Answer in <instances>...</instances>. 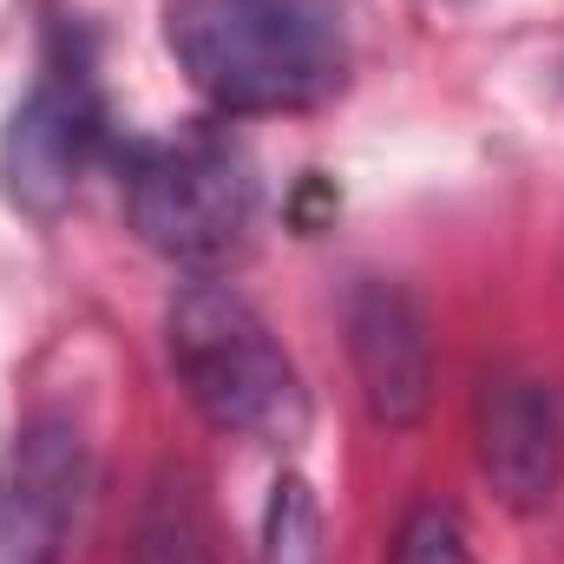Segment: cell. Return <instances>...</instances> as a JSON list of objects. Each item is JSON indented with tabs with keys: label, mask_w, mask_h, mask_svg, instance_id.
Returning <instances> with one entry per match:
<instances>
[{
	"label": "cell",
	"mask_w": 564,
	"mask_h": 564,
	"mask_svg": "<svg viewBox=\"0 0 564 564\" xmlns=\"http://www.w3.org/2000/svg\"><path fill=\"white\" fill-rule=\"evenodd\" d=\"M164 46L224 119L308 112L348 86L335 0H164Z\"/></svg>",
	"instance_id": "cell-1"
},
{
	"label": "cell",
	"mask_w": 564,
	"mask_h": 564,
	"mask_svg": "<svg viewBox=\"0 0 564 564\" xmlns=\"http://www.w3.org/2000/svg\"><path fill=\"white\" fill-rule=\"evenodd\" d=\"M164 355L191 408L217 433L250 446H302L308 440V388L282 355L270 322L217 276H191L164 308Z\"/></svg>",
	"instance_id": "cell-2"
},
{
	"label": "cell",
	"mask_w": 564,
	"mask_h": 564,
	"mask_svg": "<svg viewBox=\"0 0 564 564\" xmlns=\"http://www.w3.org/2000/svg\"><path fill=\"white\" fill-rule=\"evenodd\" d=\"M112 119L93 79V53L79 40V26H53L40 79L26 86V99L7 112L0 132V191L20 217L53 224L79 184L93 177V164H112Z\"/></svg>",
	"instance_id": "cell-4"
},
{
	"label": "cell",
	"mask_w": 564,
	"mask_h": 564,
	"mask_svg": "<svg viewBox=\"0 0 564 564\" xmlns=\"http://www.w3.org/2000/svg\"><path fill=\"white\" fill-rule=\"evenodd\" d=\"M348 361L368 414L394 433L426 421L433 408V335L421 302L401 282H361L348 295Z\"/></svg>",
	"instance_id": "cell-7"
},
{
	"label": "cell",
	"mask_w": 564,
	"mask_h": 564,
	"mask_svg": "<svg viewBox=\"0 0 564 564\" xmlns=\"http://www.w3.org/2000/svg\"><path fill=\"white\" fill-rule=\"evenodd\" d=\"M93 486V446L73 414H33L0 446V564H59L79 499Z\"/></svg>",
	"instance_id": "cell-5"
},
{
	"label": "cell",
	"mask_w": 564,
	"mask_h": 564,
	"mask_svg": "<svg viewBox=\"0 0 564 564\" xmlns=\"http://www.w3.org/2000/svg\"><path fill=\"white\" fill-rule=\"evenodd\" d=\"M112 171L139 243L191 276L224 270L257 230V204H263L257 164L230 132L119 139Z\"/></svg>",
	"instance_id": "cell-3"
},
{
	"label": "cell",
	"mask_w": 564,
	"mask_h": 564,
	"mask_svg": "<svg viewBox=\"0 0 564 564\" xmlns=\"http://www.w3.org/2000/svg\"><path fill=\"white\" fill-rule=\"evenodd\" d=\"M263 564H322V512H315V492L282 473L276 492H270V512H263Z\"/></svg>",
	"instance_id": "cell-9"
},
{
	"label": "cell",
	"mask_w": 564,
	"mask_h": 564,
	"mask_svg": "<svg viewBox=\"0 0 564 564\" xmlns=\"http://www.w3.org/2000/svg\"><path fill=\"white\" fill-rule=\"evenodd\" d=\"M388 564H479V558H473V539H466L459 512L426 499V506H414V512L401 519Z\"/></svg>",
	"instance_id": "cell-10"
},
{
	"label": "cell",
	"mask_w": 564,
	"mask_h": 564,
	"mask_svg": "<svg viewBox=\"0 0 564 564\" xmlns=\"http://www.w3.org/2000/svg\"><path fill=\"white\" fill-rule=\"evenodd\" d=\"M473 446L506 512H545L564 479V401L539 375H486L473 401Z\"/></svg>",
	"instance_id": "cell-6"
},
{
	"label": "cell",
	"mask_w": 564,
	"mask_h": 564,
	"mask_svg": "<svg viewBox=\"0 0 564 564\" xmlns=\"http://www.w3.org/2000/svg\"><path fill=\"white\" fill-rule=\"evenodd\" d=\"M132 564H210V532L197 512V492L184 473H164L151 486L139 512V539H132Z\"/></svg>",
	"instance_id": "cell-8"
}]
</instances>
